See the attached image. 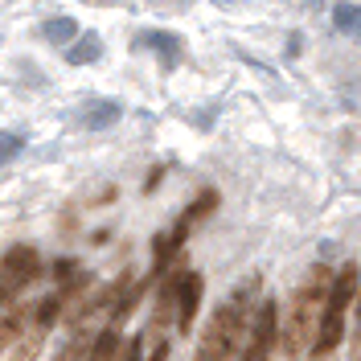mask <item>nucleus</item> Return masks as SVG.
Returning <instances> with one entry per match:
<instances>
[{"mask_svg":"<svg viewBox=\"0 0 361 361\" xmlns=\"http://www.w3.org/2000/svg\"><path fill=\"white\" fill-rule=\"evenodd\" d=\"M42 341H45V329L33 320V329L21 333L17 345H13V361H33V357H37V349H42Z\"/></svg>","mask_w":361,"mask_h":361,"instance_id":"2eb2a0df","label":"nucleus"},{"mask_svg":"<svg viewBox=\"0 0 361 361\" xmlns=\"http://www.w3.org/2000/svg\"><path fill=\"white\" fill-rule=\"evenodd\" d=\"M353 295H361V275L353 263H345L333 279V292H329V304H324V316H320V329H316V357H329L333 349L345 337V308L353 304Z\"/></svg>","mask_w":361,"mask_h":361,"instance_id":"7ed1b4c3","label":"nucleus"},{"mask_svg":"<svg viewBox=\"0 0 361 361\" xmlns=\"http://www.w3.org/2000/svg\"><path fill=\"white\" fill-rule=\"evenodd\" d=\"M4 304H8V300H4V295H0V308H4Z\"/></svg>","mask_w":361,"mask_h":361,"instance_id":"6ab92c4d","label":"nucleus"},{"mask_svg":"<svg viewBox=\"0 0 361 361\" xmlns=\"http://www.w3.org/2000/svg\"><path fill=\"white\" fill-rule=\"evenodd\" d=\"M119 111H123V107H119L115 99H90L87 107L78 111V123H82V128H94V132H103V128H111L115 119H119Z\"/></svg>","mask_w":361,"mask_h":361,"instance_id":"6e6552de","label":"nucleus"},{"mask_svg":"<svg viewBox=\"0 0 361 361\" xmlns=\"http://www.w3.org/2000/svg\"><path fill=\"white\" fill-rule=\"evenodd\" d=\"M90 345H94V341H90V333L78 324V329L70 333V341L58 349V357H54V361H87L90 357Z\"/></svg>","mask_w":361,"mask_h":361,"instance_id":"4468645a","label":"nucleus"},{"mask_svg":"<svg viewBox=\"0 0 361 361\" xmlns=\"http://www.w3.org/2000/svg\"><path fill=\"white\" fill-rule=\"evenodd\" d=\"M214 209H218V193H214V189H205L202 197H197V202H193V205H189V209L177 218V226H173L169 234H160L157 243H152V259H157V267H164V263L177 255L180 243H185V238H189V234L202 226V218H209Z\"/></svg>","mask_w":361,"mask_h":361,"instance_id":"20e7f679","label":"nucleus"},{"mask_svg":"<svg viewBox=\"0 0 361 361\" xmlns=\"http://www.w3.org/2000/svg\"><path fill=\"white\" fill-rule=\"evenodd\" d=\"M275 329H279V304L267 300L255 324H250V337H247V349H243V361H267L271 357V345H275Z\"/></svg>","mask_w":361,"mask_h":361,"instance_id":"423d86ee","label":"nucleus"},{"mask_svg":"<svg viewBox=\"0 0 361 361\" xmlns=\"http://www.w3.org/2000/svg\"><path fill=\"white\" fill-rule=\"evenodd\" d=\"M353 361H361V295H357V333H353Z\"/></svg>","mask_w":361,"mask_h":361,"instance_id":"f3484780","label":"nucleus"},{"mask_svg":"<svg viewBox=\"0 0 361 361\" xmlns=\"http://www.w3.org/2000/svg\"><path fill=\"white\" fill-rule=\"evenodd\" d=\"M333 279L337 271H329L324 263L304 271L300 288H295V300H292V312H288V329H283V357L288 361H300L304 349L316 341V329H320V316H324V304H329V292H333Z\"/></svg>","mask_w":361,"mask_h":361,"instance_id":"f257e3e1","label":"nucleus"},{"mask_svg":"<svg viewBox=\"0 0 361 361\" xmlns=\"http://www.w3.org/2000/svg\"><path fill=\"white\" fill-rule=\"evenodd\" d=\"M87 361H123V345H119V333L115 329H103L94 345H90V357Z\"/></svg>","mask_w":361,"mask_h":361,"instance_id":"ddd939ff","label":"nucleus"},{"mask_svg":"<svg viewBox=\"0 0 361 361\" xmlns=\"http://www.w3.org/2000/svg\"><path fill=\"white\" fill-rule=\"evenodd\" d=\"M42 275V259L33 247H13L0 259V295L4 300H17V295Z\"/></svg>","mask_w":361,"mask_h":361,"instance_id":"39448f33","label":"nucleus"},{"mask_svg":"<svg viewBox=\"0 0 361 361\" xmlns=\"http://www.w3.org/2000/svg\"><path fill=\"white\" fill-rule=\"evenodd\" d=\"M99 58H103V42H99V33H82V37L66 49L70 66H90V62H99Z\"/></svg>","mask_w":361,"mask_h":361,"instance_id":"9d476101","label":"nucleus"},{"mask_svg":"<svg viewBox=\"0 0 361 361\" xmlns=\"http://www.w3.org/2000/svg\"><path fill=\"white\" fill-rule=\"evenodd\" d=\"M333 25H337L341 37H353V42H361V4H337L333 8Z\"/></svg>","mask_w":361,"mask_h":361,"instance_id":"f8f14e48","label":"nucleus"},{"mask_svg":"<svg viewBox=\"0 0 361 361\" xmlns=\"http://www.w3.org/2000/svg\"><path fill=\"white\" fill-rule=\"evenodd\" d=\"M140 345H144V341L135 337L132 345H128V353H123V361H144V353H140Z\"/></svg>","mask_w":361,"mask_h":361,"instance_id":"a211bd4d","label":"nucleus"},{"mask_svg":"<svg viewBox=\"0 0 361 361\" xmlns=\"http://www.w3.org/2000/svg\"><path fill=\"white\" fill-rule=\"evenodd\" d=\"M135 49L160 54L164 66H177L180 62V37H173V33H140V37H135Z\"/></svg>","mask_w":361,"mask_h":361,"instance_id":"1a4fd4ad","label":"nucleus"},{"mask_svg":"<svg viewBox=\"0 0 361 361\" xmlns=\"http://www.w3.org/2000/svg\"><path fill=\"white\" fill-rule=\"evenodd\" d=\"M197 308H202V275H185L180 295H177V329L180 333H189V324H193Z\"/></svg>","mask_w":361,"mask_h":361,"instance_id":"0eeeda50","label":"nucleus"},{"mask_svg":"<svg viewBox=\"0 0 361 361\" xmlns=\"http://www.w3.org/2000/svg\"><path fill=\"white\" fill-rule=\"evenodd\" d=\"M21 148H25V140H21V135H13V132H0V160L17 157Z\"/></svg>","mask_w":361,"mask_h":361,"instance_id":"dca6fc26","label":"nucleus"},{"mask_svg":"<svg viewBox=\"0 0 361 361\" xmlns=\"http://www.w3.org/2000/svg\"><path fill=\"white\" fill-rule=\"evenodd\" d=\"M42 37L70 49V45L78 42V21H74V17H49V21L42 25Z\"/></svg>","mask_w":361,"mask_h":361,"instance_id":"9b49d317","label":"nucleus"},{"mask_svg":"<svg viewBox=\"0 0 361 361\" xmlns=\"http://www.w3.org/2000/svg\"><path fill=\"white\" fill-rule=\"evenodd\" d=\"M259 288V275L255 279H243L234 292L226 295V304H218L214 320L205 324L202 345H197V361H226L238 353L243 337H250V292Z\"/></svg>","mask_w":361,"mask_h":361,"instance_id":"f03ea898","label":"nucleus"}]
</instances>
